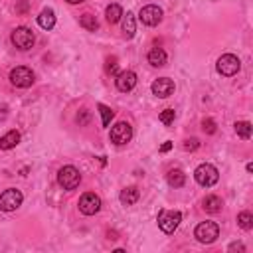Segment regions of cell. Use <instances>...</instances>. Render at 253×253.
Wrapping results in <instances>:
<instances>
[{
    "instance_id": "6da1fadb",
    "label": "cell",
    "mask_w": 253,
    "mask_h": 253,
    "mask_svg": "<svg viewBox=\"0 0 253 253\" xmlns=\"http://www.w3.org/2000/svg\"><path fill=\"white\" fill-rule=\"evenodd\" d=\"M194 178H196V182H198L200 186L210 188V186H213V184L219 180V172H217L215 166L204 162V164H200V166L194 170Z\"/></svg>"
},
{
    "instance_id": "7a4b0ae2",
    "label": "cell",
    "mask_w": 253,
    "mask_h": 253,
    "mask_svg": "<svg viewBox=\"0 0 253 253\" xmlns=\"http://www.w3.org/2000/svg\"><path fill=\"white\" fill-rule=\"evenodd\" d=\"M194 237L200 243H213L219 237V225L215 221H202L194 229Z\"/></svg>"
},
{
    "instance_id": "3957f363",
    "label": "cell",
    "mask_w": 253,
    "mask_h": 253,
    "mask_svg": "<svg viewBox=\"0 0 253 253\" xmlns=\"http://www.w3.org/2000/svg\"><path fill=\"white\" fill-rule=\"evenodd\" d=\"M57 182L63 190H75L81 182V174L75 166H63L57 172Z\"/></svg>"
},
{
    "instance_id": "277c9868",
    "label": "cell",
    "mask_w": 253,
    "mask_h": 253,
    "mask_svg": "<svg viewBox=\"0 0 253 253\" xmlns=\"http://www.w3.org/2000/svg\"><path fill=\"white\" fill-rule=\"evenodd\" d=\"M180 221H182V213L178 210H162L158 213V227L164 233H174Z\"/></svg>"
},
{
    "instance_id": "5b68a950",
    "label": "cell",
    "mask_w": 253,
    "mask_h": 253,
    "mask_svg": "<svg viewBox=\"0 0 253 253\" xmlns=\"http://www.w3.org/2000/svg\"><path fill=\"white\" fill-rule=\"evenodd\" d=\"M215 67H217V73H219V75H223V77H231V75H235V73L239 71L241 61H239L237 55H233V53H225V55H221V57L217 59Z\"/></svg>"
},
{
    "instance_id": "8992f818",
    "label": "cell",
    "mask_w": 253,
    "mask_h": 253,
    "mask_svg": "<svg viewBox=\"0 0 253 253\" xmlns=\"http://www.w3.org/2000/svg\"><path fill=\"white\" fill-rule=\"evenodd\" d=\"M10 83L14 87H20V89H26L34 83V71L26 65H18L10 71Z\"/></svg>"
},
{
    "instance_id": "52a82bcc",
    "label": "cell",
    "mask_w": 253,
    "mask_h": 253,
    "mask_svg": "<svg viewBox=\"0 0 253 253\" xmlns=\"http://www.w3.org/2000/svg\"><path fill=\"white\" fill-rule=\"evenodd\" d=\"M22 200H24V196H22L20 190L8 188V190H4L0 194V210L2 211H14V210H18L22 206Z\"/></svg>"
},
{
    "instance_id": "ba28073f",
    "label": "cell",
    "mask_w": 253,
    "mask_h": 253,
    "mask_svg": "<svg viewBox=\"0 0 253 253\" xmlns=\"http://www.w3.org/2000/svg\"><path fill=\"white\" fill-rule=\"evenodd\" d=\"M36 38H34V32L26 26H20L12 32V43L18 47V49H30L34 45Z\"/></svg>"
},
{
    "instance_id": "9c48e42d",
    "label": "cell",
    "mask_w": 253,
    "mask_h": 253,
    "mask_svg": "<svg viewBox=\"0 0 253 253\" xmlns=\"http://www.w3.org/2000/svg\"><path fill=\"white\" fill-rule=\"evenodd\" d=\"M130 138H132V126H130L128 123L119 121L117 125H113V128H111V140H113L117 146L126 144Z\"/></svg>"
},
{
    "instance_id": "30bf717a",
    "label": "cell",
    "mask_w": 253,
    "mask_h": 253,
    "mask_svg": "<svg viewBox=\"0 0 253 253\" xmlns=\"http://www.w3.org/2000/svg\"><path fill=\"white\" fill-rule=\"evenodd\" d=\"M101 210V198L95 192H85L79 198V211L85 215H95Z\"/></svg>"
},
{
    "instance_id": "8fae6325",
    "label": "cell",
    "mask_w": 253,
    "mask_h": 253,
    "mask_svg": "<svg viewBox=\"0 0 253 253\" xmlns=\"http://www.w3.org/2000/svg\"><path fill=\"white\" fill-rule=\"evenodd\" d=\"M138 18L144 26H158L162 22V8H158L154 4H148L138 12Z\"/></svg>"
},
{
    "instance_id": "7c38bea8",
    "label": "cell",
    "mask_w": 253,
    "mask_h": 253,
    "mask_svg": "<svg viewBox=\"0 0 253 253\" xmlns=\"http://www.w3.org/2000/svg\"><path fill=\"white\" fill-rule=\"evenodd\" d=\"M152 93L156 95V97H160V99H166V97H170L172 93H174V81L172 79H168V77H158V79H154L152 81Z\"/></svg>"
},
{
    "instance_id": "4fadbf2b",
    "label": "cell",
    "mask_w": 253,
    "mask_h": 253,
    "mask_svg": "<svg viewBox=\"0 0 253 253\" xmlns=\"http://www.w3.org/2000/svg\"><path fill=\"white\" fill-rule=\"evenodd\" d=\"M115 83H117V89L119 91L126 93V91H130L136 85V73L134 71H121V73H117Z\"/></svg>"
},
{
    "instance_id": "5bb4252c",
    "label": "cell",
    "mask_w": 253,
    "mask_h": 253,
    "mask_svg": "<svg viewBox=\"0 0 253 253\" xmlns=\"http://www.w3.org/2000/svg\"><path fill=\"white\" fill-rule=\"evenodd\" d=\"M166 182H168L172 188H182V186L186 184V174H184L180 168H172V170H168V174H166Z\"/></svg>"
},
{
    "instance_id": "9a60e30c",
    "label": "cell",
    "mask_w": 253,
    "mask_h": 253,
    "mask_svg": "<svg viewBox=\"0 0 253 253\" xmlns=\"http://www.w3.org/2000/svg\"><path fill=\"white\" fill-rule=\"evenodd\" d=\"M138 188L136 186H126L125 190H121V204H125V206H132V204H136L138 202Z\"/></svg>"
},
{
    "instance_id": "2e32d148",
    "label": "cell",
    "mask_w": 253,
    "mask_h": 253,
    "mask_svg": "<svg viewBox=\"0 0 253 253\" xmlns=\"http://www.w3.org/2000/svg\"><path fill=\"white\" fill-rule=\"evenodd\" d=\"M148 63L152 65V67H162L164 63H166V51L162 49V47H152L150 51H148Z\"/></svg>"
},
{
    "instance_id": "e0dca14e",
    "label": "cell",
    "mask_w": 253,
    "mask_h": 253,
    "mask_svg": "<svg viewBox=\"0 0 253 253\" xmlns=\"http://www.w3.org/2000/svg\"><path fill=\"white\" fill-rule=\"evenodd\" d=\"M221 206H223V202H221L219 196H206L204 202H202V208L208 213H217L221 210Z\"/></svg>"
},
{
    "instance_id": "ac0fdd59",
    "label": "cell",
    "mask_w": 253,
    "mask_h": 253,
    "mask_svg": "<svg viewBox=\"0 0 253 253\" xmlns=\"http://www.w3.org/2000/svg\"><path fill=\"white\" fill-rule=\"evenodd\" d=\"M38 24L43 28V30H51L55 26V12L51 8H45L42 10V14L38 16Z\"/></svg>"
},
{
    "instance_id": "d6986e66",
    "label": "cell",
    "mask_w": 253,
    "mask_h": 253,
    "mask_svg": "<svg viewBox=\"0 0 253 253\" xmlns=\"http://www.w3.org/2000/svg\"><path fill=\"white\" fill-rule=\"evenodd\" d=\"M123 16H125V18H123V34H125V38H132L134 32H136L134 14H132V12H126V14H123Z\"/></svg>"
},
{
    "instance_id": "ffe728a7",
    "label": "cell",
    "mask_w": 253,
    "mask_h": 253,
    "mask_svg": "<svg viewBox=\"0 0 253 253\" xmlns=\"http://www.w3.org/2000/svg\"><path fill=\"white\" fill-rule=\"evenodd\" d=\"M18 142H20V132H18V130H8V132L0 138V148H2V150H10V148H14Z\"/></svg>"
},
{
    "instance_id": "44dd1931",
    "label": "cell",
    "mask_w": 253,
    "mask_h": 253,
    "mask_svg": "<svg viewBox=\"0 0 253 253\" xmlns=\"http://www.w3.org/2000/svg\"><path fill=\"white\" fill-rule=\"evenodd\" d=\"M105 16H107V22H109V24H115V22L121 20V16H123V8H121L119 4H111V6H107Z\"/></svg>"
},
{
    "instance_id": "7402d4cb",
    "label": "cell",
    "mask_w": 253,
    "mask_h": 253,
    "mask_svg": "<svg viewBox=\"0 0 253 253\" xmlns=\"http://www.w3.org/2000/svg\"><path fill=\"white\" fill-rule=\"evenodd\" d=\"M79 24H81L85 30H89V32H95V30L99 28V22H97V18H95L93 14H89V12L81 14V18H79Z\"/></svg>"
},
{
    "instance_id": "603a6c76",
    "label": "cell",
    "mask_w": 253,
    "mask_h": 253,
    "mask_svg": "<svg viewBox=\"0 0 253 253\" xmlns=\"http://www.w3.org/2000/svg\"><path fill=\"white\" fill-rule=\"evenodd\" d=\"M233 128H235L237 136H241V138H249L251 132H253V126H251L249 121H237V123L233 125Z\"/></svg>"
},
{
    "instance_id": "cb8c5ba5",
    "label": "cell",
    "mask_w": 253,
    "mask_h": 253,
    "mask_svg": "<svg viewBox=\"0 0 253 253\" xmlns=\"http://www.w3.org/2000/svg\"><path fill=\"white\" fill-rule=\"evenodd\" d=\"M237 225H239L241 229H251V227H253V215H251L249 211H241V213L237 215Z\"/></svg>"
},
{
    "instance_id": "d4e9b609",
    "label": "cell",
    "mask_w": 253,
    "mask_h": 253,
    "mask_svg": "<svg viewBox=\"0 0 253 253\" xmlns=\"http://www.w3.org/2000/svg\"><path fill=\"white\" fill-rule=\"evenodd\" d=\"M99 111H101V117H103V126H109V123H111V119H113V111H111V107H107V105H99Z\"/></svg>"
},
{
    "instance_id": "484cf974",
    "label": "cell",
    "mask_w": 253,
    "mask_h": 253,
    "mask_svg": "<svg viewBox=\"0 0 253 253\" xmlns=\"http://www.w3.org/2000/svg\"><path fill=\"white\" fill-rule=\"evenodd\" d=\"M174 119H176V113H174V109H164V111L160 113V123H164V125H170V123H174Z\"/></svg>"
},
{
    "instance_id": "4316f807",
    "label": "cell",
    "mask_w": 253,
    "mask_h": 253,
    "mask_svg": "<svg viewBox=\"0 0 253 253\" xmlns=\"http://www.w3.org/2000/svg\"><path fill=\"white\" fill-rule=\"evenodd\" d=\"M105 69H107V73L117 75V73H119V63H117V57H109V59H107V65H105Z\"/></svg>"
},
{
    "instance_id": "83f0119b",
    "label": "cell",
    "mask_w": 253,
    "mask_h": 253,
    "mask_svg": "<svg viewBox=\"0 0 253 253\" xmlns=\"http://www.w3.org/2000/svg\"><path fill=\"white\" fill-rule=\"evenodd\" d=\"M202 128H204V132L213 134V132H215V121H213V119H204V121H202Z\"/></svg>"
},
{
    "instance_id": "f1b7e54d",
    "label": "cell",
    "mask_w": 253,
    "mask_h": 253,
    "mask_svg": "<svg viewBox=\"0 0 253 253\" xmlns=\"http://www.w3.org/2000/svg\"><path fill=\"white\" fill-rule=\"evenodd\" d=\"M200 146V140L198 138H188V140H184V150H196Z\"/></svg>"
},
{
    "instance_id": "f546056e",
    "label": "cell",
    "mask_w": 253,
    "mask_h": 253,
    "mask_svg": "<svg viewBox=\"0 0 253 253\" xmlns=\"http://www.w3.org/2000/svg\"><path fill=\"white\" fill-rule=\"evenodd\" d=\"M227 249H229V251H235V249H237V251H245V245H243V243H231Z\"/></svg>"
},
{
    "instance_id": "4dcf8cb0",
    "label": "cell",
    "mask_w": 253,
    "mask_h": 253,
    "mask_svg": "<svg viewBox=\"0 0 253 253\" xmlns=\"http://www.w3.org/2000/svg\"><path fill=\"white\" fill-rule=\"evenodd\" d=\"M170 148H172V142H170V140H166V142L160 146V152H168Z\"/></svg>"
},
{
    "instance_id": "1f68e13d",
    "label": "cell",
    "mask_w": 253,
    "mask_h": 253,
    "mask_svg": "<svg viewBox=\"0 0 253 253\" xmlns=\"http://www.w3.org/2000/svg\"><path fill=\"white\" fill-rule=\"evenodd\" d=\"M67 2H69V4H81L83 0H67Z\"/></svg>"
}]
</instances>
